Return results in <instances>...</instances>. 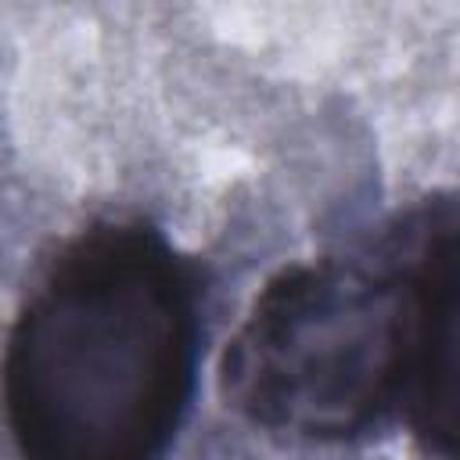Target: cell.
Here are the masks:
<instances>
[{
	"mask_svg": "<svg viewBox=\"0 0 460 460\" xmlns=\"http://www.w3.org/2000/svg\"><path fill=\"white\" fill-rule=\"evenodd\" d=\"M205 273L155 223L93 219L43 262L4 352L18 460H165L194 399Z\"/></svg>",
	"mask_w": 460,
	"mask_h": 460,
	"instance_id": "1",
	"label": "cell"
},
{
	"mask_svg": "<svg viewBox=\"0 0 460 460\" xmlns=\"http://www.w3.org/2000/svg\"><path fill=\"white\" fill-rule=\"evenodd\" d=\"M406 302L388 259L316 255L280 266L219 363L223 399L255 428L349 446L402 406Z\"/></svg>",
	"mask_w": 460,
	"mask_h": 460,
	"instance_id": "2",
	"label": "cell"
},
{
	"mask_svg": "<svg viewBox=\"0 0 460 460\" xmlns=\"http://www.w3.org/2000/svg\"><path fill=\"white\" fill-rule=\"evenodd\" d=\"M388 259L406 302L399 417L431 460H460V194L417 205Z\"/></svg>",
	"mask_w": 460,
	"mask_h": 460,
	"instance_id": "3",
	"label": "cell"
}]
</instances>
